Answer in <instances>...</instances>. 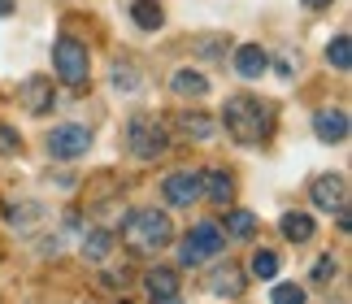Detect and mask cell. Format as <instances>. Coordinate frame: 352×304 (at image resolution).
I'll return each instance as SVG.
<instances>
[{"label": "cell", "mask_w": 352, "mask_h": 304, "mask_svg": "<svg viewBox=\"0 0 352 304\" xmlns=\"http://www.w3.org/2000/svg\"><path fill=\"white\" fill-rule=\"evenodd\" d=\"M52 78H44V74H31L22 83V105H26V113H35V118H44L48 109H52Z\"/></svg>", "instance_id": "9c48e42d"}, {"label": "cell", "mask_w": 352, "mask_h": 304, "mask_svg": "<svg viewBox=\"0 0 352 304\" xmlns=\"http://www.w3.org/2000/svg\"><path fill=\"white\" fill-rule=\"evenodd\" d=\"M222 127L231 131V140L239 144H256L270 135V109L256 96H231L222 109Z\"/></svg>", "instance_id": "7a4b0ae2"}, {"label": "cell", "mask_w": 352, "mask_h": 304, "mask_svg": "<svg viewBox=\"0 0 352 304\" xmlns=\"http://www.w3.org/2000/svg\"><path fill=\"white\" fill-rule=\"evenodd\" d=\"M100 283H104V287H126V283H131V270H126V265H122V270H104Z\"/></svg>", "instance_id": "83f0119b"}, {"label": "cell", "mask_w": 352, "mask_h": 304, "mask_svg": "<svg viewBox=\"0 0 352 304\" xmlns=\"http://www.w3.org/2000/svg\"><path fill=\"white\" fill-rule=\"evenodd\" d=\"M265 70H270V57H265L261 44H239L235 48V74L239 78H261Z\"/></svg>", "instance_id": "7c38bea8"}, {"label": "cell", "mask_w": 352, "mask_h": 304, "mask_svg": "<svg viewBox=\"0 0 352 304\" xmlns=\"http://www.w3.org/2000/svg\"><path fill=\"white\" fill-rule=\"evenodd\" d=\"M305 9H331V0H305Z\"/></svg>", "instance_id": "f1b7e54d"}, {"label": "cell", "mask_w": 352, "mask_h": 304, "mask_svg": "<svg viewBox=\"0 0 352 304\" xmlns=\"http://www.w3.org/2000/svg\"><path fill=\"white\" fill-rule=\"evenodd\" d=\"M209 292L213 296H239L243 292V283H248V279H243V274H239V265H231V261H226V265H218V270H209Z\"/></svg>", "instance_id": "5bb4252c"}, {"label": "cell", "mask_w": 352, "mask_h": 304, "mask_svg": "<svg viewBox=\"0 0 352 304\" xmlns=\"http://www.w3.org/2000/svg\"><path fill=\"white\" fill-rule=\"evenodd\" d=\"M174 127H179L187 140H209V135H213V118H205V113H183Z\"/></svg>", "instance_id": "cb8c5ba5"}, {"label": "cell", "mask_w": 352, "mask_h": 304, "mask_svg": "<svg viewBox=\"0 0 352 304\" xmlns=\"http://www.w3.org/2000/svg\"><path fill=\"white\" fill-rule=\"evenodd\" d=\"M235 196V178L226 170H205L200 174V200H213V204H226Z\"/></svg>", "instance_id": "4fadbf2b"}, {"label": "cell", "mask_w": 352, "mask_h": 304, "mask_svg": "<svg viewBox=\"0 0 352 304\" xmlns=\"http://www.w3.org/2000/svg\"><path fill=\"white\" fill-rule=\"evenodd\" d=\"M226 48H231V39H226V35H200L196 44H192V52H196V57H205V61H226Z\"/></svg>", "instance_id": "7402d4cb"}, {"label": "cell", "mask_w": 352, "mask_h": 304, "mask_svg": "<svg viewBox=\"0 0 352 304\" xmlns=\"http://www.w3.org/2000/svg\"><path fill=\"white\" fill-rule=\"evenodd\" d=\"M131 18H135V26H140V31H161L166 13H161L157 0H135V5H131Z\"/></svg>", "instance_id": "ac0fdd59"}, {"label": "cell", "mask_w": 352, "mask_h": 304, "mask_svg": "<svg viewBox=\"0 0 352 304\" xmlns=\"http://www.w3.org/2000/svg\"><path fill=\"white\" fill-rule=\"evenodd\" d=\"M52 70L65 87H83L91 78V57H87V44H78V39L61 35L57 44H52Z\"/></svg>", "instance_id": "3957f363"}, {"label": "cell", "mask_w": 352, "mask_h": 304, "mask_svg": "<svg viewBox=\"0 0 352 304\" xmlns=\"http://www.w3.org/2000/svg\"><path fill=\"white\" fill-rule=\"evenodd\" d=\"M153 304H183L179 296H161V300H153Z\"/></svg>", "instance_id": "4dcf8cb0"}, {"label": "cell", "mask_w": 352, "mask_h": 304, "mask_svg": "<svg viewBox=\"0 0 352 304\" xmlns=\"http://www.w3.org/2000/svg\"><path fill=\"white\" fill-rule=\"evenodd\" d=\"M222 243H226V235H222L218 222H196L192 230H187V239L179 243V261L183 265H200V261L218 257Z\"/></svg>", "instance_id": "277c9868"}, {"label": "cell", "mask_w": 352, "mask_h": 304, "mask_svg": "<svg viewBox=\"0 0 352 304\" xmlns=\"http://www.w3.org/2000/svg\"><path fill=\"white\" fill-rule=\"evenodd\" d=\"M144 292L153 296V300H161V296H179V274L166 270V265L148 270V274H144Z\"/></svg>", "instance_id": "2e32d148"}, {"label": "cell", "mask_w": 352, "mask_h": 304, "mask_svg": "<svg viewBox=\"0 0 352 304\" xmlns=\"http://www.w3.org/2000/svg\"><path fill=\"white\" fill-rule=\"evenodd\" d=\"M13 13V0H0V18H9Z\"/></svg>", "instance_id": "f546056e"}, {"label": "cell", "mask_w": 352, "mask_h": 304, "mask_svg": "<svg viewBox=\"0 0 352 304\" xmlns=\"http://www.w3.org/2000/svg\"><path fill=\"white\" fill-rule=\"evenodd\" d=\"M270 304H309V300H305V287H296V283H278L274 292H270Z\"/></svg>", "instance_id": "d4e9b609"}, {"label": "cell", "mask_w": 352, "mask_h": 304, "mask_svg": "<svg viewBox=\"0 0 352 304\" xmlns=\"http://www.w3.org/2000/svg\"><path fill=\"white\" fill-rule=\"evenodd\" d=\"M314 131H318V140H327V144H344L348 140V113L344 109H318Z\"/></svg>", "instance_id": "30bf717a"}, {"label": "cell", "mask_w": 352, "mask_h": 304, "mask_svg": "<svg viewBox=\"0 0 352 304\" xmlns=\"http://www.w3.org/2000/svg\"><path fill=\"white\" fill-rule=\"evenodd\" d=\"M166 131H161V122L157 118H131L126 122V148L135 152V157H140V161H157L161 157V152H166Z\"/></svg>", "instance_id": "5b68a950"}, {"label": "cell", "mask_w": 352, "mask_h": 304, "mask_svg": "<svg viewBox=\"0 0 352 304\" xmlns=\"http://www.w3.org/2000/svg\"><path fill=\"white\" fill-rule=\"evenodd\" d=\"M278 230H283V239H287V243H309L318 235V222L309 213H283L278 217Z\"/></svg>", "instance_id": "9a60e30c"}, {"label": "cell", "mask_w": 352, "mask_h": 304, "mask_svg": "<svg viewBox=\"0 0 352 304\" xmlns=\"http://www.w3.org/2000/svg\"><path fill=\"white\" fill-rule=\"evenodd\" d=\"M327 61H331V70H340V74L352 70V39H348V31H340L327 44Z\"/></svg>", "instance_id": "d6986e66"}, {"label": "cell", "mask_w": 352, "mask_h": 304, "mask_svg": "<svg viewBox=\"0 0 352 304\" xmlns=\"http://www.w3.org/2000/svg\"><path fill=\"white\" fill-rule=\"evenodd\" d=\"M22 148V135L9 127V122H0V157H13V152Z\"/></svg>", "instance_id": "4316f807"}, {"label": "cell", "mask_w": 352, "mask_h": 304, "mask_svg": "<svg viewBox=\"0 0 352 304\" xmlns=\"http://www.w3.org/2000/svg\"><path fill=\"white\" fill-rule=\"evenodd\" d=\"M335 274H340V261H335V257L327 252V257H318V265H314V274H309V279H314L318 287H327V283L335 279Z\"/></svg>", "instance_id": "484cf974"}, {"label": "cell", "mask_w": 352, "mask_h": 304, "mask_svg": "<svg viewBox=\"0 0 352 304\" xmlns=\"http://www.w3.org/2000/svg\"><path fill=\"white\" fill-rule=\"evenodd\" d=\"M161 196H166V204H174V209H192L200 200V174H192V170L170 174L166 183H161Z\"/></svg>", "instance_id": "ba28073f"}, {"label": "cell", "mask_w": 352, "mask_h": 304, "mask_svg": "<svg viewBox=\"0 0 352 304\" xmlns=\"http://www.w3.org/2000/svg\"><path fill=\"white\" fill-rule=\"evenodd\" d=\"M222 235H231V239H243V243H248L252 235H256V213H248V209H226Z\"/></svg>", "instance_id": "e0dca14e"}, {"label": "cell", "mask_w": 352, "mask_h": 304, "mask_svg": "<svg viewBox=\"0 0 352 304\" xmlns=\"http://www.w3.org/2000/svg\"><path fill=\"white\" fill-rule=\"evenodd\" d=\"M170 91L183 96V100H200V96H209V78L200 70H192V65H183V70L170 74Z\"/></svg>", "instance_id": "8fae6325"}, {"label": "cell", "mask_w": 352, "mask_h": 304, "mask_svg": "<svg viewBox=\"0 0 352 304\" xmlns=\"http://www.w3.org/2000/svg\"><path fill=\"white\" fill-rule=\"evenodd\" d=\"M248 274H252V279H261V283H274L278 279V257L270 252V248H256L252 261H248Z\"/></svg>", "instance_id": "ffe728a7"}, {"label": "cell", "mask_w": 352, "mask_h": 304, "mask_svg": "<svg viewBox=\"0 0 352 304\" xmlns=\"http://www.w3.org/2000/svg\"><path fill=\"white\" fill-rule=\"evenodd\" d=\"M309 200H314L322 213L348 209V178L344 174H318L314 183H309Z\"/></svg>", "instance_id": "52a82bcc"}, {"label": "cell", "mask_w": 352, "mask_h": 304, "mask_svg": "<svg viewBox=\"0 0 352 304\" xmlns=\"http://www.w3.org/2000/svg\"><path fill=\"white\" fill-rule=\"evenodd\" d=\"M122 239H126L135 252H161L174 239V222L170 213L161 209H131L122 217Z\"/></svg>", "instance_id": "6da1fadb"}, {"label": "cell", "mask_w": 352, "mask_h": 304, "mask_svg": "<svg viewBox=\"0 0 352 304\" xmlns=\"http://www.w3.org/2000/svg\"><path fill=\"white\" fill-rule=\"evenodd\" d=\"M87 148H91V131L83 127V122H65V127L48 131V152L57 161H74V157H83Z\"/></svg>", "instance_id": "8992f818"}, {"label": "cell", "mask_w": 352, "mask_h": 304, "mask_svg": "<svg viewBox=\"0 0 352 304\" xmlns=\"http://www.w3.org/2000/svg\"><path fill=\"white\" fill-rule=\"evenodd\" d=\"M109 83H113V87H118L122 96H135V91H140V83H144V78H140V70H135L131 61H118L113 70H109Z\"/></svg>", "instance_id": "44dd1931"}, {"label": "cell", "mask_w": 352, "mask_h": 304, "mask_svg": "<svg viewBox=\"0 0 352 304\" xmlns=\"http://www.w3.org/2000/svg\"><path fill=\"white\" fill-rule=\"evenodd\" d=\"M109 248H113V235L104 230V226L87 230V239H83V257L87 261H104V257H109Z\"/></svg>", "instance_id": "603a6c76"}]
</instances>
